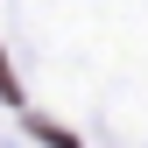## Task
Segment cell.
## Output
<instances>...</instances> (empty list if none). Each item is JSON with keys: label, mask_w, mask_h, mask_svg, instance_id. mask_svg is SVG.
I'll return each mask as SVG.
<instances>
[{"label": "cell", "mask_w": 148, "mask_h": 148, "mask_svg": "<svg viewBox=\"0 0 148 148\" xmlns=\"http://www.w3.org/2000/svg\"><path fill=\"white\" fill-rule=\"evenodd\" d=\"M0 99H14V71H7V57H0Z\"/></svg>", "instance_id": "6da1fadb"}]
</instances>
